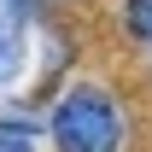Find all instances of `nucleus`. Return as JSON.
Listing matches in <instances>:
<instances>
[{"instance_id": "f257e3e1", "label": "nucleus", "mask_w": 152, "mask_h": 152, "mask_svg": "<svg viewBox=\"0 0 152 152\" xmlns=\"http://www.w3.org/2000/svg\"><path fill=\"white\" fill-rule=\"evenodd\" d=\"M47 134L58 152H123V105L99 82H76L47 111Z\"/></svg>"}, {"instance_id": "f03ea898", "label": "nucleus", "mask_w": 152, "mask_h": 152, "mask_svg": "<svg viewBox=\"0 0 152 152\" xmlns=\"http://www.w3.org/2000/svg\"><path fill=\"white\" fill-rule=\"evenodd\" d=\"M18 70H23V23H18V12L0 6V88H12Z\"/></svg>"}, {"instance_id": "7ed1b4c3", "label": "nucleus", "mask_w": 152, "mask_h": 152, "mask_svg": "<svg viewBox=\"0 0 152 152\" xmlns=\"http://www.w3.org/2000/svg\"><path fill=\"white\" fill-rule=\"evenodd\" d=\"M123 29L134 41H152V0H123Z\"/></svg>"}, {"instance_id": "20e7f679", "label": "nucleus", "mask_w": 152, "mask_h": 152, "mask_svg": "<svg viewBox=\"0 0 152 152\" xmlns=\"http://www.w3.org/2000/svg\"><path fill=\"white\" fill-rule=\"evenodd\" d=\"M0 152H35V134H29V129H12V123H0Z\"/></svg>"}, {"instance_id": "39448f33", "label": "nucleus", "mask_w": 152, "mask_h": 152, "mask_svg": "<svg viewBox=\"0 0 152 152\" xmlns=\"http://www.w3.org/2000/svg\"><path fill=\"white\" fill-rule=\"evenodd\" d=\"M12 6H29V0H12Z\"/></svg>"}]
</instances>
